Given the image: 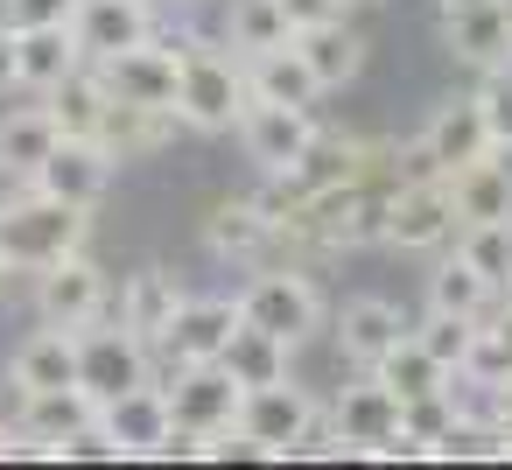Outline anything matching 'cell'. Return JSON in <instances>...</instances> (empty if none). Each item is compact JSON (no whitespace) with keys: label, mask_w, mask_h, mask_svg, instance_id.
I'll return each mask as SVG.
<instances>
[{"label":"cell","mask_w":512,"mask_h":470,"mask_svg":"<svg viewBox=\"0 0 512 470\" xmlns=\"http://www.w3.org/2000/svg\"><path fill=\"white\" fill-rule=\"evenodd\" d=\"M512 372V309L498 316V323H484L477 316V337H470V351H463V372L456 379H470V386H498Z\"/></svg>","instance_id":"cell-36"},{"label":"cell","mask_w":512,"mask_h":470,"mask_svg":"<svg viewBox=\"0 0 512 470\" xmlns=\"http://www.w3.org/2000/svg\"><path fill=\"white\" fill-rule=\"evenodd\" d=\"M295 50H302V64L316 71V85H323V92H337V85H351V78L365 71V36H358V29H344V22L302 29V36H295Z\"/></svg>","instance_id":"cell-27"},{"label":"cell","mask_w":512,"mask_h":470,"mask_svg":"<svg viewBox=\"0 0 512 470\" xmlns=\"http://www.w3.org/2000/svg\"><path fill=\"white\" fill-rule=\"evenodd\" d=\"M239 435H246V449L253 456H295V449H337L330 435H323V414H316V400L295 386V379H267V386H246L239 393V421H232Z\"/></svg>","instance_id":"cell-3"},{"label":"cell","mask_w":512,"mask_h":470,"mask_svg":"<svg viewBox=\"0 0 512 470\" xmlns=\"http://www.w3.org/2000/svg\"><path fill=\"white\" fill-rule=\"evenodd\" d=\"M281 15H288V29L302 36V29H323V22H344V15H351V0H281Z\"/></svg>","instance_id":"cell-41"},{"label":"cell","mask_w":512,"mask_h":470,"mask_svg":"<svg viewBox=\"0 0 512 470\" xmlns=\"http://www.w3.org/2000/svg\"><path fill=\"white\" fill-rule=\"evenodd\" d=\"M50 386H78V330L64 323H43L15 351V393H50Z\"/></svg>","instance_id":"cell-25"},{"label":"cell","mask_w":512,"mask_h":470,"mask_svg":"<svg viewBox=\"0 0 512 470\" xmlns=\"http://www.w3.org/2000/svg\"><path fill=\"white\" fill-rule=\"evenodd\" d=\"M491 400H498V414H512V372H505V379L491 386Z\"/></svg>","instance_id":"cell-44"},{"label":"cell","mask_w":512,"mask_h":470,"mask_svg":"<svg viewBox=\"0 0 512 470\" xmlns=\"http://www.w3.org/2000/svg\"><path fill=\"white\" fill-rule=\"evenodd\" d=\"M428 463H505V428H498V414L484 421V414H449V428L428 442Z\"/></svg>","instance_id":"cell-30"},{"label":"cell","mask_w":512,"mask_h":470,"mask_svg":"<svg viewBox=\"0 0 512 470\" xmlns=\"http://www.w3.org/2000/svg\"><path fill=\"white\" fill-rule=\"evenodd\" d=\"M183 8H204V0H183Z\"/></svg>","instance_id":"cell-48"},{"label":"cell","mask_w":512,"mask_h":470,"mask_svg":"<svg viewBox=\"0 0 512 470\" xmlns=\"http://www.w3.org/2000/svg\"><path fill=\"white\" fill-rule=\"evenodd\" d=\"M372 379H386V386H393L400 400H414V393H442V386H456V372H449L442 358H428V351L414 344V330H407V337H400V344H393V351H386V358L372 365Z\"/></svg>","instance_id":"cell-32"},{"label":"cell","mask_w":512,"mask_h":470,"mask_svg":"<svg viewBox=\"0 0 512 470\" xmlns=\"http://www.w3.org/2000/svg\"><path fill=\"white\" fill-rule=\"evenodd\" d=\"M183 120L176 113H162V106H127V99H106V120H99V148L113 155V162H134V155H155L169 134H176Z\"/></svg>","instance_id":"cell-24"},{"label":"cell","mask_w":512,"mask_h":470,"mask_svg":"<svg viewBox=\"0 0 512 470\" xmlns=\"http://www.w3.org/2000/svg\"><path fill=\"white\" fill-rule=\"evenodd\" d=\"M92 71L106 78V92H113V99L176 113V50H169L162 36H148V43H134V50H120V57L92 64Z\"/></svg>","instance_id":"cell-12"},{"label":"cell","mask_w":512,"mask_h":470,"mask_svg":"<svg viewBox=\"0 0 512 470\" xmlns=\"http://www.w3.org/2000/svg\"><path fill=\"white\" fill-rule=\"evenodd\" d=\"M71 36H78L85 64H106V57H120V50L155 36V0H78Z\"/></svg>","instance_id":"cell-11"},{"label":"cell","mask_w":512,"mask_h":470,"mask_svg":"<svg viewBox=\"0 0 512 470\" xmlns=\"http://www.w3.org/2000/svg\"><path fill=\"white\" fill-rule=\"evenodd\" d=\"M442 183H449L456 225H498V218H512V183H505V176L491 169V155H477V162L449 169Z\"/></svg>","instance_id":"cell-26"},{"label":"cell","mask_w":512,"mask_h":470,"mask_svg":"<svg viewBox=\"0 0 512 470\" xmlns=\"http://www.w3.org/2000/svg\"><path fill=\"white\" fill-rule=\"evenodd\" d=\"M295 43L281 0H232V22H225V50L232 57H260V50H281Z\"/></svg>","instance_id":"cell-33"},{"label":"cell","mask_w":512,"mask_h":470,"mask_svg":"<svg viewBox=\"0 0 512 470\" xmlns=\"http://www.w3.org/2000/svg\"><path fill=\"white\" fill-rule=\"evenodd\" d=\"M99 428L120 442V456H155L162 442H169V400H162V386L155 379H141V386H127V393H113V400H99Z\"/></svg>","instance_id":"cell-16"},{"label":"cell","mask_w":512,"mask_h":470,"mask_svg":"<svg viewBox=\"0 0 512 470\" xmlns=\"http://www.w3.org/2000/svg\"><path fill=\"white\" fill-rule=\"evenodd\" d=\"M498 428H505V456H512V414H498Z\"/></svg>","instance_id":"cell-45"},{"label":"cell","mask_w":512,"mask_h":470,"mask_svg":"<svg viewBox=\"0 0 512 470\" xmlns=\"http://www.w3.org/2000/svg\"><path fill=\"white\" fill-rule=\"evenodd\" d=\"M400 428V393L386 386V379H358V386H344L337 393V414H330V442L337 449H351V456H372L386 435Z\"/></svg>","instance_id":"cell-15"},{"label":"cell","mask_w":512,"mask_h":470,"mask_svg":"<svg viewBox=\"0 0 512 470\" xmlns=\"http://www.w3.org/2000/svg\"><path fill=\"white\" fill-rule=\"evenodd\" d=\"M57 463H120V442H113L99 421H85L78 435H64V442H57Z\"/></svg>","instance_id":"cell-39"},{"label":"cell","mask_w":512,"mask_h":470,"mask_svg":"<svg viewBox=\"0 0 512 470\" xmlns=\"http://www.w3.org/2000/svg\"><path fill=\"white\" fill-rule=\"evenodd\" d=\"M8 274H15V267H8V260H0V288H8Z\"/></svg>","instance_id":"cell-47"},{"label":"cell","mask_w":512,"mask_h":470,"mask_svg":"<svg viewBox=\"0 0 512 470\" xmlns=\"http://www.w3.org/2000/svg\"><path fill=\"white\" fill-rule=\"evenodd\" d=\"M449 8H477V0H442V15H449Z\"/></svg>","instance_id":"cell-46"},{"label":"cell","mask_w":512,"mask_h":470,"mask_svg":"<svg viewBox=\"0 0 512 470\" xmlns=\"http://www.w3.org/2000/svg\"><path fill=\"white\" fill-rule=\"evenodd\" d=\"M239 64H246V99H267V106H302V113H316L323 85H316V71L302 64V50H295V43H281V50H260V57H239Z\"/></svg>","instance_id":"cell-18"},{"label":"cell","mask_w":512,"mask_h":470,"mask_svg":"<svg viewBox=\"0 0 512 470\" xmlns=\"http://www.w3.org/2000/svg\"><path fill=\"white\" fill-rule=\"evenodd\" d=\"M421 148H428L435 176H449V169H463V162L491 155V134H484L477 99H449V106H435V113H428V127H421Z\"/></svg>","instance_id":"cell-19"},{"label":"cell","mask_w":512,"mask_h":470,"mask_svg":"<svg viewBox=\"0 0 512 470\" xmlns=\"http://www.w3.org/2000/svg\"><path fill=\"white\" fill-rule=\"evenodd\" d=\"M351 8H358V0H351Z\"/></svg>","instance_id":"cell-49"},{"label":"cell","mask_w":512,"mask_h":470,"mask_svg":"<svg viewBox=\"0 0 512 470\" xmlns=\"http://www.w3.org/2000/svg\"><path fill=\"white\" fill-rule=\"evenodd\" d=\"M8 92H15V29L0 22V99H8Z\"/></svg>","instance_id":"cell-42"},{"label":"cell","mask_w":512,"mask_h":470,"mask_svg":"<svg viewBox=\"0 0 512 470\" xmlns=\"http://www.w3.org/2000/svg\"><path fill=\"white\" fill-rule=\"evenodd\" d=\"M400 337H407V323H400V309L379 302V295H358V302H344V316H337V351H344V365H358V372H372Z\"/></svg>","instance_id":"cell-20"},{"label":"cell","mask_w":512,"mask_h":470,"mask_svg":"<svg viewBox=\"0 0 512 470\" xmlns=\"http://www.w3.org/2000/svg\"><path fill=\"white\" fill-rule=\"evenodd\" d=\"M239 379L211 358V365H176L169 372V386H162V400H169V421L176 428H190V435H225L232 421H239Z\"/></svg>","instance_id":"cell-7"},{"label":"cell","mask_w":512,"mask_h":470,"mask_svg":"<svg viewBox=\"0 0 512 470\" xmlns=\"http://www.w3.org/2000/svg\"><path fill=\"white\" fill-rule=\"evenodd\" d=\"M491 169H498V176L512 183V141H491Z\"/></svg>","instance_id":"cell-43"},{"label":"cell","mask_w":512,"mask_h":470,"mask_svg":"<svg viewBox=\"0 0 512 470\" xmlns=\"http://www.w3.org/2000/svg\"><path fill=\"white\" fill-rule=\"evenodd\" d=\"M176 302H183L176 274H169V267H141V274H134V281L113 295V323H127L141 344H162V330H169Z\"/></svg>","instance_id":"cell-23"},{"label":"cell","mask_w":512,"mask_h":470,"mask_svg":"<svg viewBox=\"0 0 512 470\" xmlns=\"http://www.w3.org/2000/svg\"><path fill=\"white\" fill-rule=\"evenodd\" d=\"M428 309H449V316H484L491 309V281L456 253V260H442L435 274H428Z\"/></svg>","instance_id":"cell-35"},{"label":"cell","mask_w":512,"mask_h":470,"mask_svg":"<svg viewBox=\"0 0 512 470\" xmlns=\"http://www.w3.org/2000/svg\"><path fill=\"white\" fill-rule=\"evenodd\" d=\"M239 141H246V162H260V176H288V169L309 155V141H316V113L246 99V113H239Z\"/></svg>","instance_id":"cell-9"},{"label":"cell","mask_w":512,"mask_h":470,"mask_svg":"<svg viewBox=\"0 0 512 470\" xmlns=\"http://www.w3.org/2000/svg\"><path fill=\"white\" fill-rule=\"evenodd\" d=\"M106 78L92 71V64H78L64 85H50L43 92V106H50V120H57V134H71V141H92L99 134V120H106Z\"/></svg>","instance_id":"cell-28"},{"label":"cell","mask_w":512,"mask_h":470,"mask_svg":"<svg viewBox=\"0 0 512 470\" xmlns=\"http://www.w3.org/2000/svg\"><path fill=\"white\" fill-rule=\"evenodd\" d=\"M36 309H43V323L85 330V323L113 316V288H106V274L85 253H64L50 267H36Z\"/></svg>","instance_id":"cell-8"},{"label":"cell","mask_w":512,"mask_h":470,"mask_svg":"<svg viewBox=\"0 0 512 470\" xmlns=\"http://www.w3.org/2000/svg\"><path fill=\"white\" fill-rule=\"evenodd\" d=\"M50 148H57L50 106H8L0 113V190H22Z\"/></svg>","instance_id":"cell-21"},{"label":"cell","mask_w":512,"mask_h":470,"mask_svg":"<svg viewBox=\"0 0 512 470\" xmlns=\"http://www.w3.org/2000/svg\"><path fill=\"white\" fill-rule=\"evenodd\" d=\"M477 113H484V134L491 141H512V64H498V71H477Z\"/></svg>","instance_id":"cell-38"},{"label":"cell","mask_w":512,"mask_h":470,"mask_svg":"<svg viewBox=\"0 0 512 470\" xmlns=\"http://www.w3.org/2000/svg\"><path fill=\"white\" fill-rule=\"evenodd\" d=\"M29 183L50 190V197H64V204H78V211H92V204L106 197V183H113V155H106L99 141H71V134H57V148L36 162Z\"/></svg>","instance_id":"cell-14"},{"label":"cell","mask_w":512,"mask_h":470,"mask_svg":"<svg viewBox=\"0 0 512 470\" xmlns=\"http://www.w3.org/2000/svg\"><path fill=\"white\" fill-rule=\"evenodd\" d=\"M85 421H99V400L85 393V386H50V393H22V435L43 449V456H57V442L64 435H78Z\"/></svg>","instance_id":"cell-22"},{"label":"cell","mask_w":512,"mask_h":470,"mask_svg":"<svg viewBox=\"0 0 512 470\" xmlns=\"http://www.w3.org/2000/svg\"><path fill=\"white\" fill-rule=\"evenodd\" d=\"M176 50V120L197 134H232L246 113V64L204 36H169Z\"/></svg>","instance_id":"cell-2"},{"label":"cell","mask_w":512,"mask_h":470,"mask_svg":"<svg viewBox=\"0 0 512 470\" xmlns=\"http://www.w3.org/2000/svg\"><path fill=\"white\" fill-rule=\"evenodd\" d=\"M456 253L491 281V295L512 288V218H498V225H456Z\"/></svg>","instance_id":"cell-34"},{"label":"cell","mask_w":512,"mask_h":470,"mask_svg":"<svg viewBox=\"0 0 512 470\" xmlns=\"http://www.w3.org/2000/svg\"><path fill=\"white\" fill-rule=\"evenodd\" d=\"M218 365H225L239 386H267V379H288V344L267 337V330H253V323H239V330L225 337Z\"/></svg>","instance_id":"cell-31"},{"label":"cell","mask_w":512,"mask_h":470,"mask_svg":"<svg viewBox=\"0 0 512 470\" xmlns=\"http://www.w3.org/2000/svg\"><path fill=\"white\" fill-rule=\"evenodd\" d=\"M456 232V204H449V183L442 176H407L393 197H386V232L379 246L393 253H428Z\"/></svg>","instance_id":"cell-6"},{"label":"cell","mask_w":512,"mask_h":470,"mask_svg":"<svg viewBox=\"0 0 512 470\" xmlns=\"http://www.w3.org/2000/svg\"><path fill=\"white\" fill-rule=\"evenodd\" d=\"M442 50L470 71H498L512 64V0H477V8H449L442 15Z\"/></svg>","instance_id":"cell-13"},{"label":"cell","mask_w":512,"mask_h":470,"mask_svg":"<svg viewBox=\"0 0 512 470\" xmlns=\"http://www.w3.org/2000/svg\"><path fill=\"white\" fill-rule=\"evenodd\" d=\"M470 337H477V316H449V309H428V323L414 330V344H421L428 358H442L449 372H463V351H470Z\"/></svg>","instance_id":"cell-37"},{"label":"cell","mask_w":512,"mask_h":470,"mask_svg":"<svg viewBox=\"0 0 512 470\" xmlns=\"http://www.w3.org/2000/svg\"><path fill=\"white\" fill-rule=\"evenodd\" d=\"M505 295H512V288H505Z\"/></svg>","instance_id":"cell-50"},{"label":"cell","mask_w":512,"mask_h":470,"mask_svg":"<svg viewBox=\"0 0 512 470\" xmlns=\"http://www.w3.org/2000/svg\"><path fill=\"white\" fill-rule=\"evenodd\" d=\"M204 246H211L218 260H260V253L274 246V225H267V211H260L253 197H232V204H218V211L204 218Z\"/></svg>","instance_id":"cell-29"},{"label":"cell","mask_w":512,"mask_h":470,"mask_svg":"<svg viewBox=\"0 0 512 470\" xmlns=\"http://www.w3.org/2000/svg\"><path fill=\"white\" fill-rule=\"evenodd\" d=\"M85 239H92V211L50 197L36 183L0 197V260L15 274H36V267H50L64 253H85Z\"/></svg>","instance_id":"cell-1"},{"label":"cell","mask_w":512,"mask_h":470,"mask_svg":"<svg viewBox=\"0 0 512 470\" xmlns=\"http://www.w3.org/2000/svg\"><path fill=\"white\" fill-rule=\"evenodd\" d=\"M232 330H239V302H225V295H197L190 302L183 295L176 316H169V330H162V344H148V351H162L169 365H211Z\"/></svg>","instance_id":"cell-10"},{"label":"cell","mask_w":512,"mask_h":470,"mask_svg":"<svg viewBox=\"0 0 512 470\" xmlns=\"http://www.w3.org/2000/svg\"><path fill=\"white\" fill-rule=\"evenodd\" d=\"M239 323H253V330H267V337H281V344L295 351L309 330H323V295H316L309 274L274 267V274H260V281L239 295Z\"/></svg>","instance_id":"cell-4"},{"label":"cell","mask_w":512,"mask_h":470,"mask_svg":"<svg viewBox=\"0 0 512 470\" xmlns=\"http://www.w3.org/2000/svg\"><path fill=\"white\" fill-rule=\"evenodd\" d=\"M78 0H0V22L8 29H43V22H71Z\"/></svg>","instance_id":"cell-40"},{"label":"cell","mask_w":512,"mask_h":470,"mask_svg":"<svg viewBox=\"0 0 512 470\" xmlns=\"http://www.w3.org/2000/svg\"><path fill=\"white\" fill-rule=\"evenodd\" d=\"M141 379H155V351H148L127 323L99 316V323L78 330V386H85L92 400H113V393H127V386H141Z\"/></svg>","instance_id":"cell-5"},{"label":"cell","mask_w":512,"mask_h":470,"mask_svg":"<svg viewBox=\"0 0 512 470\" xmlns=\"http://www.w3.org/2000/svg\"><path fill=\"white\" fill-rule=\"evenodd\" d=\"M85 64L71 22H43V29H15V92H50Z\"/></svg>","instance_id":"cell-17"}]
</instances>
